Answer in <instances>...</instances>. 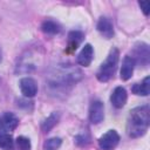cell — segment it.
<instances>
[{
    "label": "cell",
    "mask_w": 150,
    "mask_h": 150,
    "mask_svg": "<svg viewBox=\"0 0 150 150\" xmlns=\"http://www.w3.org/2000/svg\"><path fill=\"white\" fill-rule=\"evenodd\" d=\"M0 149L2 150H13L14 139L9 134H0Z\"/></svg>",
    "instance_id": "cell-18"
},
{
    "label": "cell",
    "mask_w": 150,
    "mask_h": 150,
    "mask_svg": "<svg viewBox=\"0 0 150 150\" xmlns=\"http://www.w3.org/2000/svg\"><path fill=\"white\" fill-rule=\"evenodd\" d=\"M83 40V33L80 30H71L68 34V48L67 52H74Z\"/></svg>",
    "instance_id": "cell-14"
},
{
    "label": "cell",
    "mask_w": 150,
    "mask_h": 150,
    "mask_svg": "<svg viewBox=\"0 0 150 150\" xmlns=\"http://www.w3.org/2000/svg\"><path fill=\"white\" fill-rule=\"evenodd\" d=\"M96 27H97V30L100 32V34L105 39H111L114 36V34H115L112 22L107 16H101Z\"/></svg>",
    "instance_id": "cell-11"
},
{
    "label": "cell",
    "mask_w": 150,
    "mask_h": 150,
    "mask_svg": "<svg viewBox=\"0 0 150 150\" xmlns=\"http://www.w3.org/2000/svg\"><path fill=\"white\" fill-rule=\"evenodd\" d=\"M118 56H120L118 49L112 48L110 50L108 57L101 64V67L98 68V70L96 73V77H97L98 81L107 82V81H109L114 76L115 70L117 68V63H118Z\"/></svg>",
    "instance_id": "cell-3"
},
{
    "label": "cell",
    "mask_w": 150,
    "mask_h": 150,
    "mask_svg": "<svg viewBox=\"0 0 150 150\" xmlns=\"http://www.w3.org/2000/svg\"><path fill=\"white\" fill-rule=\"evenodd\" d=\"M0 60H1V54H0Z\"/></svg>",
    "instance_id": "cell-23"
},
{
    "label": "cell",
    "mask_w": 150,
    "mask_h": 150,
    "mask_svg": "<svg viewBox=\"0 0 150 150\" xmlns=\"http://www.w3.org/2000/svg\"><path fill=\"white\" fill-rule=\"evenodd\" d=\"M59 120H60V112H57V111L52 112V114L41 123V129H42V131H43V132L50 131V130L57 124Z\"/></svg>",
    "instance_id": "cell-16"
},
{
    "label": "cell",
    "mask_w": 150,
    "mask_h": 150,
    "mask_svg": "<svg viewBox=\"0 0 150 150\" xmlns=\"http://www.w3.org/2000/svg\"><path fill=\"white\" fill-rule=\"evenodd\" d=\"M150 79L149 76H146L141 83H135L131 88V91L135 95H141V96H146L150 93V83H149Z\"/></svg>",
    "instance_id": "cell-15"
},
{
    "label": "cell",
    "mask_w": 150,
    "mask_h": 150,
    "mask_svg": "<svg viewBox=\"0 0 150 150\" xmlns=\"http://www.w3.org/2000/svg\"><path fill=\"white\" fill-rule=\"evenodd\" d=\"M94 57V49L93 46L90 43H87L83 46V48L81 49V52L77 55V63L83 66V67H88Z\"/></svg>",
    "instance_id": "cell-12"
},
{
    "label": "cell",
    "mask_w": 150,
    "mask_h": 150,
    "mask_svg": "<svg viewBox=\"0 0 150 150\" xmlns=\"http://www.w3.org/2000/svg\"><path fill=\"white\" fill-rule=\"evenodd\" d=\"M135 61V63H139L141 66L145 67L149 63L150 60V49L149 46L144 42H138L135 45L134 48V56H131Z\"/></svg>",
    "instance_id": "cell-5"
},
{
    "label": "cell",
    "mask_w": 150,
    "mask_h": 150,
    "mask_svg": "<svg viewBox=\"0 0 150 150\" xmlns=\"http://www.w3.org/2000/svg\"><path fill=\"white\" fill-rule=\"evenodd\" d=\"M120 142V135L115 130H108L98 138V145L102 150H114Z\"/></svg>",
    "instance_id": "cell-6"
},
{
    "label": "cell",
    "mask_w": 150,
    "mask_h": 150,
    "mask_svg": "<svg viewBox=\"0 0 150 150\" xmlns=\"http://www.w3.org/2000/svg\"><path fill=\"white\" fill-rule=\"evenodd\" d=\"M61 143L62 141L59 137L49 138L43 143V150H59V148L61 146Z\"/></svg>",
    "instance_id": "cell-19"
},
{
    "label": "cell",
    "mask_w": 150,
    "mask_h": 150,
    "mask_svg": "<svg viewBox=\"0 0 150 150\" xmlns=\"http://www.w3.org/2000/svg\"><path fill=\"white\" fill-rule=\"evenodd\" d=\"M138 5H139V7L142 8L143 13H144L145 15H149V8H150V2H149V1H139V2H138Z\"/></svg>",
    "instance_id": "cell-21"
},
{
    "label": "cell",
    "mask_w": 150,
    "mask_h": 150,
    "mask_svg": "<svg viewBox=\"0 0 150 150\" xmlns=\"http://www.w3.org/2000/svg\"><path fill=\"white\" fill-rule=\"evenodd\" d=\"M18 150H30V141L25 136H19L15 141Z\"/></svg>",
    "instance_id": "cell-20"
},
{
    "label": "cell",
    "mask_w": 150,
    "mask_h": 150,
    "mask_svg": "<svg viewBox=\"0 0 150 150\" xmlns=\"http://www.w3.org/2000/svg\"><path fill=\"white\" fill-rule=\"evenodd\" d=\"M19 124L18 117L13 112L5 111L0 114V134H8L13 131Z\"/></svg>",
    "instance_id": "cell-7"
},
{
    "label": "cell",
    "mask_w": 150,
    "mask_h": 150,
    "mask_svg": "<svg viewBox=\"0 0 150 150\" xmlns=\"http://www.w3.org/2000/svg\"><path fill=\"white\" fill-rule=\"evenodd\" d=\"M20 90L25 97H33L38 93V84L32 77H22L20 80Z\"/></svg>",
    "instance_id": "cell-9"
},
{
    "label": "cell",
    "mask_w": 150,
    "mask_h": 150,
    "mask_svg": "<svg viewBox=\"0 0 150 150\" xmlns=\"http://www.w3.org/2000/svg\"><path fill=\"white\" fill-rule=\"evenodd\" d=\"M135 61L130 55L124 56L123 61H122V67H121V79L127 81L131 77L132 73H134V68H135Z\"/></svg>",
    "instance_id": "cell-13"
},
{
    "label": "cell",
    "mask_w": 150,
    "mask_h": 150,
    "mask_svg": "<svg viewBox=\"0 0 150 150\" xmlns=\"http://www.w3.org/2000/svg\"><path fill=\"white\" fill-rule=\"evenodd\" d=\"M150 124V109L149 105H141L134 108L128 117L127 132L130 137L137 138L143 136Z\"/></svg>",
    "instance_id": "cell-2"
},
{
    "label": "cell",
    "mask_w": 150,
    "mask_h": 150,
    "mask_svg": "<svg viewBox=\"0 0 150 150\" xmlns=\"http://www.w3.org/2000/svg\"><path fill=\"white\" fill-rule=\"evenodd\" d=\"M75 142H76L79 145H86L87 143H89V139H88L86 136H84V137H83V136H77V137L75 138Z\"/></svg>",
    "instance_id": "cell-22"
},
{
    "label": "cell",
    "mask_w": 150,
    "mask_h": 150,
    "mask_svg": "<svg viewBox=\"0 0 150 150\" xmlns=\"http://www.w3.org/2000/svg\"><path fill=\"white\" fill-rule=\"evenodd\" d=\"M41 29L45 34H48V35H55V34H59L60 30H61V27L57 22L53 21V20H45L41 25Z\"/></svg>",
    "instance_id": "cell-17"
},
{
    "label": "cell",
    "mask_w": 150,
    "mask_h": 150,
    "mask_svg": "<svg viewBox=\"0 0 150 150\" xmlns=\"http://www.w3.org/2000/svg\"><path fill=\"white\" fill-rule=\"evenodd\" d=\"M41 59L39 56L38 49H29L26 53H23L20 56V60H18L16 64V73H30L33 71L38 66V61Z\"/></svg>",
    "instance_id": "cell-4"
},
{
    "label": "cell",
    "mask_w": 150,
    "mask_h": 150,
    "mask_svg": "<svg viewBox=\"0 0 150 150\" xmlns=\"http://www.w3.org/2000/svg\"><path fill=\"white\" fill-rule=\"evenodd\" d=\"M127 100H128V94L123 87H116L111 93V96H110L111 104L117 109L124 107L127 103Z\"/></svg>",
    "instance_id": "cell-10"
},
{
    "label": "cell",
    "mask_w": 150,
    "mask_h": 150,
    "mask_svg": "<svg viewBox=\"0 0 150 150\" xmlns=\"http://www.w3.org/2000/svg\"><path fill=\"white\" fill-rule=\"evenodd\" d=\"M82 71L69 63H60L49 69L46 75V88L55 96L66 94L74 84L81 81Z\"/></svg>",
    "instance_id": "cell-1"
},
{
    "label": "cell",
    "mask_w": 150,
    "mask_h": 150,
    "mask_svg": "<svg viewBox=\"0 0 150 150\" xmlns=\"http://www.w3.org/2000/svg\"><path fill=\"white\" fill-rule=\"evenodd\" d=\"M104 118V105L101 101L95 100L89 108V120L93 124H98Z\"/></svg>",
    "instance_id": "cell-8"
}]
</instances>
